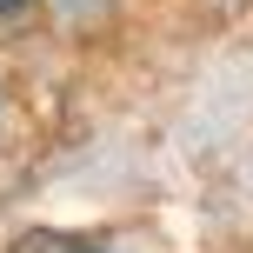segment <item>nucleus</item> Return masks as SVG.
Segmentation results:
<instances>
[{"instance_id":"nucleus-1","label":"nucleus","mask_w":253,"mask_h":253,"mask_svg":"<svg viewBox=\"0 0 253 253\" xmlns=\"http://www.w3.org/2000/svg\"><path fill=\"white\" fill-rule=\"evenodd\" d=\"M34 0H0V20H13V13H27Z\"/></svg>"},{"instance_id":"nucleus-2","label":"nucleus","mask_w":253,"mask_h":253,"mask_svg":"<svg viewBox=\"0 0 253 253\" xmlns=\"http://www.w3.org/2000/svg\"><path fill=\"white\" fill-rule=\"evenodd\" d=\"M80 253H107V247H80Z\"/></svg>"}]
</instances>
